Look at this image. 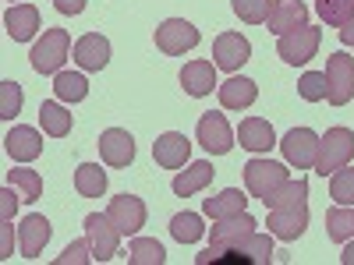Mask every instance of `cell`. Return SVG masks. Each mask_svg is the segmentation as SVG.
<instances>
[{
	"instance_id": "46",
	"label": "cell",
	"mask_w": 354,
	"mask_h": 265,
	"mask_svg": "<svg viewBox=\"0 0 354 265\" xmlns=\"http://www.w3.org/2000/svg\"><path fill=\"white\" fill-rule=\"evenodd\" d=\"M11 4H15V0H11Z\"/></svg>"
},
{
	"instance_id": "40",
	"label": "cell",
	"mask_w": 354,
	"mask_h": 265,
	"mask_svg": "<svg viewBox=\"0 0 354 265\" xmlns=\"http://www.w3.org/2000/svg\"><path fill=\"white\" fill-rule=\"evenodd\" d=\"M88 262H96V258H93V244H88V237L71 241L61 255H57V265H88Z\"/></svg>"
},
{
	"instance_id": "7",
	"label": "cell",
	"mask_w": 354,
	"mask_h": 265,
	"mask_svg": "<svg viewBox=\"0 0 354 265\" xmlns=\"http://www.w3.org/2000/svg\"><path fill=\"white\" fill-rule=\"evenodd\" d=\"M195 138L205 153H213V156H227L234 149V131L227 124V117L209 110V113H202L198 117V128H195Z\"/></svg>"
},
{
	"instance_id": "38",
	"label": "cell",
	"mask_w": 354,
	"mask_h": 265,
	"mask_svg": "<svg viewBox=\"0 0 354 265\" xmlns=\"http://www.w3.org/2000/svg\"><path fill=\"white\" fill-rule=\"evenodd\" d=\"M241 251L248 255V265H270L273 258V233H252L241 244Z\"/></svg>"
},
{
	"instance_id": "24",
	"label": "cell",
	"mask_w": 354,
	"mask_h": 265,
	"mask_svg": "<svg viewBox=\"0 0 354 265\" xmlns=\"http://www.w3.org/2000/svg\"><path fill=\"white\" fill-rule=\"evenodd\" d=\"M213 163H205V159H198V163H192L188 170H181L174 177V195L177 198H192V195H198L202 188H209V181H213Z\"/></svg>"
},
{
	"instance_id": "39",
	"label": "cell",
	"mask_w": 354,
	"mask_h": 265,
	"mask_svg": "<svg viewBox=\"0 0 354 265\" xmlns=\"http://www.w3.org/2000/svg\"><path fill=\"white\" fill-rule=\"evenodd\" d=\"M18 113H21V85L4 78L0 81V117H4V121H15Z\"/></svg>"
},
{
	"instance_id": "23",
	"label": "cell",
	"mask_w": 354,
	"mask_h": 265,
	"mask_svg": "<svg viewBox=\"0 0 354 265\" xmlns=\"http://www.w3.org/2000/svg\"><path fill=\"white\" fill-rule=\"evenodd\" d=\"M238 141L248 153H270L277 145V131H273L270 121H262V117H245L241 128H238Z\"/></svg>"
},
{
	"instance_id": "1",
	"label": "cell",
	"mask_w": 354,
	"mask_h": 265,
	"mask_svg": "<svg viewBox=\"0 0 354 265\" xmlns=\"http://www.w3.org/2000/svg\"><path fill=\"white\" fill-rule=\"evenodd\" d=\"M354 159V131L351 128H330L319 138V156H315V173L330 177L340 166Z\"/></svg>"
},
{
	"instance_id": "3",
	"label": "cell",
	"mask_w": 354,
	"mask_h": 265,
	"mask_svg": "<svg viewBox=\"0 0 354 265\" xmlns=\"http://www.w3.org/2000/svg\"><path fill=\"white\" fill-rule=\"evenodd\" d=\"M319 43H322V32L315 25H301V28H294V32L287 36H277V53H280V61L283 64H308L312 57L319 53Z\"/></svg>"
},
{
	"instance_id": "12",
	"label": "cell",
	"mask_w": 354,
	"mask_h": 265,
	"mask_svg": "<svg viewBox=\"0 0 354 265\" xmlns=\"http://www.w3.org/2000/svg\"><path fill=\"white\" fill-rule=\"evenodd\" d=\"M255 219L248 213H238V216H227V219H213V230H209V248H241L252 233H255Z\"/></svg>"
},
{
	"instance_id": "17",
	"label": "cell",
	"mask_w": 354,
	"mask_h": 265,
	"mask_svg": "<svg viewBox=\"0 0 354 265\" xmlns=\"http://www.w3.org/2000/svg\"><path fill=\"white\" fill-rule=\"evenodd\" d=\"M50 233H53V226H50V219L46 216H25L21 219V226H18V248H21V258H39V251L50 244Z\"/></svg>"
},
{
	"instance_id": "33",
	"label": "cell",
	"mask_w": 354,
	"mask_h": 265,
	"mask_svg": "<svg viewBox=\"0 0 354 265\" xmlns=\"http://www.w3.org/2000/svg\"><path fill=\"white\" fill-rule=\"evenodd\" d=\"M315 11L326 25L344 28L347 21H354V0H315Z\"/></svg>"
},
{
	"instance_id": "34",
	"label": "cell",
	"mask_w": 354,
	"mask_h": 265,
	"mask_svg": "<svg viewBox=\"0 0 354 265\" xmlns=\"http://www.w3.org/2000/svg\"><path fill=\"white\" fill-rule=\"evenodd\" d=\"M170 233H174V241H181V244H195V241H202L205 226L195 213H177L170 219Z\"/></svg>"
},
{
	"instance_id": "14",
	"label": "cell",
	"mask_w": 354,
	"mask_h": 265,
	"mask_svg": "<svg viewBox=\"0 0 354 265\" xmlns=\"http://www.w3.org/2000/svg\"><path fill=\"white\" fill-rule=\"evenodd\" d=\"M192 156V141L181 135V131H163L156 141H153V159L163 166V170H181Z\"/></svg>"
},
{
	"instance_id": "13",
	"label": "cell",
	"mask_w": 354,
	"mask_h": 265,
	"mask_svg": "<svg viewBox=\"0 0 354 265\" xmlns=\"http://www.w3.org/2000/svg\"><path fill=\"white\" fill-rule=\"evenodd\" d=\"M100 156H103V163L106 166H113V170H121V166H131V159H135V138L124 131V128H106L103 135H100Z\"/></svg>"
},
{
	"instance_id": "2",
	"label": "cell",
	"mask_w": 354,
	"mask_h": 265,
	"mask_svg": "<svg viewBox=\"0 0 354 265\" xmlns=\"http://www.w3.org/2000/svg\"><path fill=\"white\" fill-rule=\"evenodd\" d=\"M71 36H68V28H46L43 39L32 46V53H28V61H32V68L39 75H57L64 68V61L71 57Z\"/></svg>"
},
{
	"instance_id": "31",
	"label": "cell",
	"mask_w": 354,
	"mask_h": 265,
	"mask_svg": "<svg viewBox=\"0 0 354 265\" xmlns=\"http://www.w3.org/2000/svg\"><path fill=\"white\" fill-rule=\"evenodd\" d=\"M128 262H131V265H163V262H167V251H163L160 241L138 237V233H135V241L128 244Z\"/></svg>"
},
{
	"instance_id": "36",
	"label": "cell",
	"mask_w": 354,
	"mask_h": 265,
	"mask_svg": "<svg viewBox=\"0 0 354 265\" xmlns=\"http://www.w3.org/2000/svg\"><path fill=\"white\" fill-rule=\"evenodd\" d=\"M330 198L337 205H354V166H340L330 173Z\"/></svg>"
},
{
	"instance_id": "45",
	"label": "cell",
	"mask_w": 354,
	"mask_h": 265,
	"mask_svg": "<svg viewBox=\"0 0 354 265\" xmlns=\"http://www.w3.org/2000/svg\"><path fill=\"white\" fill-rule=\"evenodd\" d=\"M340 262L344 265H354V241H347V248L340 251Z\"/></svg>"
},
{
	"instance_id": "5",
	"label": "cell",
	"mask_w": 354,
	"mask_h": 265,
	"mask_svg": "<svg viewBox=\"0 0 354 265\" xmlns=\"http://www.w3.org/2000/svg\"><path fill=\"white\" fill-rule=\"evenodd\" d=\"M153 39H156V50L160 53L181 57V53H188V50L198 46V28L192 21H185V18H167V21L156 25V36Z\"/></svg>"
},
{
	"instance_id": "28",
	"label": "cell",
	"mask_w": 354,
	"mask_h": 265,
	"mask_svg": "<svg viewBox=\"0 0 354 265\" xmlns=\"http://www.w3.org/2000/svg\"><path fill=\"white\" fill-rule=\"evenodd\" d=\"M298 205H308V181L305 177L280 184L270 198H266V209H298Z\"/></svg>"
},
{
	"instance_id": "43",
	"label": "cell",
	"mask_w": 354,
	"mask_h": 265,
	"mask_svg": "<svg viewBox=\"0 0 354 265\" xmlns=\"http://www.w3.org/2000/svg\"><path fill=\"white\" fill-rule=\"evenodd\" d=\"M53 8L61 14H82L85 11V0H53Z\"/></svg>"
},
{
	"instance_id": "20",
	"label": "cell",
	"mask_w": 354,
	"mask_h": 265,
	"mask_svg": "<svg viewBox=\"0 0 354 265\" xmlns=\"http://www.w3.org/2000/svg\"><path fill=\"white\" fill-rule=\"evenodd\" d=\"M216 96H220L223 110H248L259 99V85L252 78H245V75H230L227 81H220Z\"/></svg>"
},
{
	"instance_id": "11",
	"label": "cell",
	"mask_w": 354,
	"mask_h": 265,
	"mask_svg": "<svg viewBox=\"0 0 354 265\" xmlns=\"http://www.w3.org/2000/svg\"><path fill=\"white\" fill-rule=\"evenodd\" d=\"M252 57V43L241 36V32H220L216 43H213V64L220 71H241Z\"/></svg>"
},
{
	"instance_id": "4",
	"label": "cell",
	"mask_w": 354,
	"mask_h": 265,
	"mask_svg": "<svg viewBox=\"0 0 354 265\" xmlns=\"http://www.w3.org/2000/svg\"><path fill=\"white\" fill-rule=\"evenodd\" d=\"M287 166L283 163H273V159H248L245 163V191L255 195V198H270L280 184H287Z\"/></svg>"
},
{
	"instance_id": "27",
	"label": "cell",
	"mask_w": 354,
	"mask_h": 265,
	"mask_svg": "<svg viewBox=\"0 0 354 265\" xmlns=\"http://www.w3.org/2000/svg\"><path fill=\"white\" fill-rule=\"evenodd\" d=\"M75 191L82 198H103L106 195V170L100 163H82L75 170Z\"/></svg>"
},
{
	"instance_id": "21",
	"label": "cell",
	"mask_w": 354,
	"mask_h": 265,
	"mask_svg": "<svg viewBox=\"0 0 354 265\" xmlns=\"http://www.w3.org/2000/svg\"><path fill=\"white\" fill-rule=\"evenodd\" d=\"M308 230V205L298 209H270V233L277 241H298Z\"/></svg>"
},
{
	"instance_id": "44",
	"label": "cell",
	"mask_w": 354,
	"mask_h": 265,
	"mask_svg": "<svg viewBox=\"0 0 354 265\" xmlns=\"http://www.w3.org/2000/svg\"><path fill=\"white\" fill-rule=\"evenodd\" d=\"M337 36H340V43H344V46H354V21H347Z\"/></svg>"
},
{
	"instance_id": "25",
	"label": "cell",
	"mask_w": 354,
	"mask_h": 265,
	"mask_svg": "<svg viewBox=\"0 0 354 265\" xmlns=\"http://www.w3.org/2000/svg\"><path fill=\"white\" fill-rule=\"evenodd\" d=\"M245 205H248V195H245V191H238V188H223L220 195L205 198V202H202V209H205V216H209V219H227V216L245 213Z\"/></svg>"
},
{
	"instance_id": "6",
	"label": "cell",
	"mask_w": 354,
	"mask_h": 265,
	"mask_svg": "<svg viewBox=\"0 0 354 265\" xmlns=\"http://www.w3.org/2000/svg\"><path fill=\"white\" fill-rule=\"evenodd\" d=\"M85 237L88 244H93V258L96 262H110L117 255V248H121V230L113 226V219L103 213H88L85 216Z\"/></svg>"
},
{
	"instance_id": "22",
	"label": "cell",
	"mask_w": 354,
	"mask_h": 265,
	"mask_svg": "<svg viewBox=\"0 0 354 265\" xmlns=\"http://www.w3.org/2000/svg\"><path fill=\"white\" fill-rule=\"evenodd\" d=\"M4 28H8V36L15 43L36 39V32H39V11L32 4H11L8 14H4Z\"/></svg>"
},
{
	"instance_id": "18",
	"label": "cell",
	"mask_w": 354,
	"mask_h": 265,
	"mask_svg": "<svg viewBox=\"0 0 354 265\" xmlns=\"http://www.w3.org/2000/svg\"><path fill=\"white\" fill-rule=\"evenodd\" d=\"M266 25H270L273 36H287V32H294V28L308 25V8L301 4V0H273V11H270V18H266Z\"/></svg>"
},
{
	"instance_id": "30",
	"label": "cell",
	"mask_w": 354,
	"mask_h": 265,
	"mask_svg": "<svg viewBox=\"0 0 354 265\" xmlns=\"http://www.w3.org/2000/svg\"><path fill=\"white\" fill-rule=\"evenodd\" d=\"M53 96L61 103H82L88 96V81L78 71H57L53 75Z\"/></svg>"
},
{
	"instance_id": "41",
	"label": "cell",
	"mask_w": 354,
	"mask_h": 265,
	"mask_svg": "<svg viewBox=\"0 0 354 265\" xmlns=\"http://www.w3.org/2000/svg\"><path fill=\"white\" fill-rule=\"evenodd\" d=\"M21 202V195H18V188H0V216H4V219H11L15 216V205Z\"/></svg>"
},
{
	"instance_id": "42",
	"label": "cell",
	"mask_w": 354,
	"mask_h": 265,
	"mask_svg": "<svg viewBox=\"0 0 354 265\" xmlns=\"http://www.w3.org/2000/svg\"><path fill=\"white\" fill-rule=\"evenodd\" d=\"M15 255V226H11V219H4V226H0V258H11Z\"/></svg>"
},
{
	"instance_id": "29",
	"label": "cell",
	"mask_w": 354,
	"mask_h": 265,
	"mask_svg": "<svg viewBox=\"0 0 354 265\" xmlns=\"http://www.w3.org/2000/svg\"><path fill=\"white\" fill-rule=\"evenodd\" d=\"M326 237L333 244L354 241V205H333L326 213Z\"/></svg>"
},
{
	"instance_id": "9",
	"label": "cell",
	"mask_w": 354,
	"mask_h": 265,
	"mask_svg": "<svg viewBox=\"0 0 354 265\" xmlns=\"http://www.w3.org/2000/svg\"><path fill=\"white\" fill-rule=\"evenodd\" d=\"M326 81H330V103L347 106L354 99V57L347 53H330L326 61Z\"/></svg>"
},
{
	"instance_id": "8",
	"label": "cell",
	"mask_w": 354,
	"mask_h": 265,
	"mask_svg": "<svg viewBox=\"0 0 354 265\" xmlns=\"http://www.w3.org/2000/svg\"><path fill=\"white\" fill-rule=\"evenodd\" d=\"M283 159L298 170H315V156H319V135L312 128H290L280 141Z\"/></svg>"
},
{
	"instance_id": "32",
	"label": "cell",
	"mask_w": 354,
	"mask_h": 265,
	"mask_svg": "<svg viewBox=\"0 0 354 265\" xmlns=\"http://www.w3.org/2000/svg\"><path fill=\"white\" fill-rule=\"evenodd\" d=\"M8 184L18 188L21 202H36L43 195V177L36 170H28V166H18V170H8Z\"/></svg>"
},
{
	"instance_id": "26",
	"label": "cell",
	"mask_w": 354,
	"mask_h": 265,
	"mask_svg": "<svg viewBox=\"0 0 354 265\" xmlns=\"http://www.w3.org/2000/svg\"><path fill=\"white\" fill-rule=\"evenodd\" d=\"M39 124H43V135H50V138H64V135H71L75 117L61 106V99H46V103L39 106Z\"/></svg>"
},
{
	"instance_id": "35",
	"label": "cell",
	"mask_w": 354,
	"mask_h": 265,
	"mask_svg": "<svg viewBox=\"0 0 354 265\" xmlns=\"http://www.w3.org/2000/svg\"><path fill=\"white\" fill-rule=\"evenodd\" d=\"M298 96L305 103H322L330 96V81H326V71H305L298 78Z\"/></svg>"
},
{
	"instance_id": "10",
	"label": "cell",
	"mask_w": 354,
	"mask_h": 265,
	"mask_svg": "<svg viewBox=\"0 0 354 265\" xmlns=\"http://www.w3.org/2000/svg\"><path fill=\"white\" fill-rule=\"evenodd\" d=\"M106 216L113 219V226L121 230V233H128V237H135V233L145 226V202L138 198V195H117V198H110V205H106Z\"/></svg>"
},
{
	"instance_id": "16",
	"label": "cell",
	"mask_w": 354,
	"mask_h": 265,
	"mask_svg": "<svg viewBox=\"0 0 354 265\" xmlns=\"http://www.w3.org/2000/svg\"><path fill=\"white\" fill-rule=\"evenodd\" d=\"M4 149H8V156L15 163H32V159L43 156V135L36 128H28V124H18V128L8 131Z\"/></svg>"
},
{
	"instance_id": "19",
	"label": "cell",
	"mask_w": 354,
	"mask_h": 265,
	"mask_svg": "<svg viewBox=\"0 0 354 265\" xmlns=\"http://www.w3.org/2000/svg\"><path fill=\"white\" fill-rule=\"evenodd\" d=\"M181 88H185L192 99L213 96V88H220V81H216V64H213V61H192V64H185V71H181Z\"/></svg>"
},
{
	"instance_id": "15",
	"label": "cell",
	"mask_w": 354,
	"mask_h": 265,
	"mask_svg": "<svg viewBox=\"0 0 354 265\" xmlns=\"http://www.w3.org/2000/svg\"><path fill=\"white\" fill-rule=\"evenodd\" d=\"M71 57H75V64L82 71H103L110 64V39L100 36V32H88V36H82L75 43Z\"/></svg>"
},
{
	"instance_id": "37",
	"label": "cell",
	"mask_w": 354,
	"mask_h": 265,
	"mask_svg": "<svg viewBox=\"0 0 354 265\" xmlns=\"http://www.w3.org/2000/svg\"><path fill=\"white\" fill-rule=\"evenodd\" d=\"M230 8L245 25H266V18L273 11L270 0H230Z\"/></svg>"
}]
</instances>
